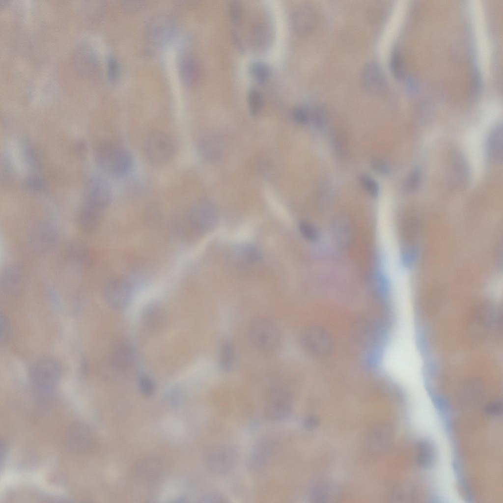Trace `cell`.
I'll list each match as a JSON object with an SVG mask.
<instances>
[{
    "label": "cell",
    "instance_id": "1",
    "mask_svg": "<svg viewBox=\"0 0 503 503\" xmlns=\"http://www.w3.org/2000/svg\"><path fill=\"white\" fill-rule=\"evenodd\" d=\"M95 160L98 166L108 173L123 177L131 171L134 161L126 148L112 141L99 143L94 150Z\"/></svg>",
    "mask_w": 503,
    "mask_h": 503
},
{
    "label": "cell",
    "instance_id": "2",
    "mask_svg": "<svg viewBox=\"0 0 503 503\" xmlns=\"http://www.w3.org/2000/svg\"><path fill=\"white\" fill-rule=\"evenodd\" d=\"M217 220L214 205L208 200L199 201L192 206L185 217L177 223L178 233L185 240H189L190 234H202L211 230Z\"/></svg>",
    "mask_w": 503,
    "mask_h": 503
},
{
    "label": "cell",
    "instance_id": "3",
    "mask_svg": "<svg viewBox=\"0 0 503 503\" xmlns=\"http://www.w3.org/2000/svg\"><path fill=\"white\" fill-rule=\"evenodd\" d=\"M60 371L58 362L51 357H43L36 361L29 370L34 390L41 396L49 395L58 382Z\"/></svg>",
    "mask_w": 503,
    "mask_h": 503
},
{
    "label": "cell",
    "instance_id": "4",
    "mask_svg": "<svg viewBox=\"0 0 503 503\" xmlns=\"http://www.w3.org/2000/svg\"><path fill=\"white\" fill-rule=\"evenodd\" d=\"M145 152L148 161L153 165L161 166L169 162L175 153V145L166 134L154 131L150 134L145 144Z\"/></svg>",
    "mask_w": 503,
    "mask_h": 503
},
{
    "label": "cell",
    "instance_id": "5",
    "mask_svg": "<svg viewBox=\"0 0 503 503\" xmlns=\"http://www.w3.org/2000/svg\"><path fill=\"white\" fill-rule=\"evenodd\" d=\"M205 457L209 470L218 475H224L232 472L238 461L235 449L226 444L211 447L207 450Z\"/></svg>",
    "mask_w": 503,
    "mask_h": 503
},
{
    "label": "cell",
    "instance_id": "6",
    "mask_svg": "<svg viewBox=\"0 0 503 503\" xmlns=\"http://www.w3.org/2000/svg\"><path fill=\"white\" fill-rule=\"evenodd\" d=\"M248 331L252 342L261 349L272 350L279 343L280 335L278 329L266 318L254 319L250 323Z\"/></svg>",
    "mask_w": 503,
    "mask_h": 503
},
{
    "label": "cell",
    "instance_id": "7",
    "mask_svg": "<svg viewBox=\"0 0 503 503\" xmlns=\"http://www.w3.org/2000/svg\"><path fill=\"white\" fill-rule=\"evenodd\" d=\"M292 400L290 392L278 387L268 393L265 404V414L268 419L275 421L286 419L290 415Z\"/></svg>",
    "mask_w": 503,
    "mask_h": 503
},
{
    "label": "cell",
    "instance_id": "8",
    "mask_svg": "<svg viewBox=\"0 0 503 503\" xmlns=\"http://www.w3.org/2000/svg\"><path fill=\"white\" fill-rule=\"evenodd\" d=\"M59 239L57 228L51 223L39 222L34 225L29 232L28 241L31 247L40 253L53 250Z\"/></svg>",
    "mask_w": 503,
    "mask_h": 503
},
{
    "label": "cell",
    "instance_id": "9",
    "mask_svg": "<svg viewBox=\"0 0 503 503\" xmlns=\"http://www.w3.org/2000/svg\"><path fill=\"white\" fill-rule=\"evenodd\" d=\"M133 294V288L127 280L119 277L107 281L104 288V296L107 304L112 308L121 310L129 304Z\"/></svg>",
    "mask_w": 503,
    "mask_h": 503
},
{
    "label": "cell",
    "instance_id": "10",
    "mask_svg": "<svg viewBox=\"0 0 503 503\" xmlns=\"http://www.w3.org/2000/svg\"><path fill=\"white\" fill-rule=\"evenodd\" d=\"M112 197L108 183L101 177H94L86 183L84 190V204L104 210Z\"/></svg>",
    "mask_w": 503,
    "mask_h": 503
},
{
    "label": "cell",
    "instance_id": "11",
    "mask_svg": "<svg viewBox=\"0 0 503 503\" xmlns=\"http://www.w3.org/2000/svg\"><path fill=\"white\" fill-rule=\"evenodd\" d=\"M25 283V272L21 264L11 263L3 268L0 275V286L4 293L12 296L19 295L24 290Z\"/></svg>",
    "mask_w": 503,
    "mask_h": 503
},
{
    "label": "cell",
    "instance_id": "12",
    "mask_svg": "<svg viewBox=\"0 0 503 503\" xmlns=\"http://www.w3.org/2000/svg\"><path fill=\"white\" fill-rule=\"evenodd\" d=\"M305 347L310 352L319 356L326 355L332 348V340L328 332L319 326L307 329L302 336Z\"/></svg>",
    "mask_w": 503,
    "mask_h": 503
},
{
    "label": "cell",
    "instance_id": "13",
    "mask_svg": "<svg viewBox=\"0 0 503 503\" xmlns=\"http://www.w3.org/2000/svg\"><path fill=\"white\" fill-rule=\"evenodd\" d=\"M447 175L450 184L457 189H464L468 185L471 178L470 168L461 153L456 152L451 155Z\"/></svg>",
    "mask_w": 503,
    "mask_h": 503
},
{
    "label": "cell",
    "instance_id": "14",
    "mask_svg": "<svg viewBox=\"0 0 503 503\" xmlns=\"http://www.w3.org/2000/svg\"><path fill=\"white\" fill-rule=\"evenodd\" d=\"M90 428L82 422L71 423L66 432V441L69 448L75 452H83L90 447L93 441Z\"/></svg>",
    "mask_w": 503,
    "mask_h": 503
},
{
    "label": "cell",
    "instance_id": "15",
    "mask_svg": "<svg viewBox=\"0 0 503 503\" xmlns=\"http://www.w3.org/2000/svg\"><path fill=\"white\" fill-rule=\"evenodd\" d=\"M362 82L365 91L372 95L381 94L386 85L383 69L375 61H370L363 67L362 72Z\"/></svg>",
    "mask_w": 503,
    "mask_h": 503
},
{
    "label": "cell",
    "instance_id": "16",
    "mask_svg": "<svg viewBox=\"0 0 503 503\" xmlns=\"http://www.w3.org/2000/svg\"><path fill=\"white\" fill-rule=\"evenodd\" d=\"M73 63L78 74L83 77L91 75L97 65V56L92 47L87 43H82L75 49L73 54Z\"/></svg>",
    "mask_w": 503,
    "mask_h": 503
},
{
    "label": "cell",
    "instance_id": "17",
    "mask_svg": "<svg viewBox=\"0 0 503 503\" xmlns=\"http://www.w3.org/2000/svg\"><path fill=\"white\" fill-rule=\"evenodd\" d=\"M391 440L392 431L390 426L385 423L377 424L368 433L366 439V448L373 454H381L389 448Z\"/></svg>",
    "mask_w": 503,
    "mask_h": 503
},
{
    "label": "cell",
    "instance_id": "18",
    "mask_svg": "<svg viewBox=\"0 0 503 503\" xmlns=\"http://www.w3.org/2000/svg\"><path fill=\"white\" fill-rule=\"evenodd\" d=\"M136 357L135 349L132 344L126 340H121L112 348L110 360L115 368L120 370H126L133 366Z\"/></svg>",
    "mask_w": 503,
    "mask_h": 503
},
{
    "label": "cell",
    "instance_id": "19",
    "mask_svg": "<svg viewBox=\"0 0 503 503\" xmlns=\"http://www.w3.org/2000/svg\"><path fill=\"white\" fill-rule=\"evenodd\" d=\"M174 25L173 21L165 16H158L151 20L147 28L149 39L155 44L168 42L173 35Z\"/></svg>",
    "mask_w": 503,
    "mask_h": 503
},
{
    "label": "cell",
    "instance_id": "20",
    "mask_svg": "<svg viewBox=\"0 0 503 503\" xmlns=\"http://www.w3.org/2000/svg\"><path fill=\"white\" fill-rule=\"evenodd\" d=\"M315 21V10L308 4L298 7L291 15L292 27L299 35H305L309 33L314 28Z\"/></svg>",
    "mask_w": 503,
    "mask_h": 503
},
{
    "label": "cell",
    "instance_id": "21",
    "mask_svg": "<svg viewBox=\"0 0 503 503\" xmlns=\"http://www.w3.org/2000/svg\"><path fill=\"white\" fill-rule=\"evenodd\" d=\"M332 234L334 240L340 247L345 248L351 246L355 236L354 224L347 216H339L332 224Z\"/></svg>",
    "mask_w": 503,
    "mask_h": 503
},
{
    "label": "cell",
    "instance_id": "22",
    "mask_svg": "<svg viewBox=\"0 0 503 503\" xmlns=\"http://www.w3.org/2000/svg\"><path fill=\"white\" fill-rule=\"evenodd\" d=\"M103 211L84 204L79 211L76 219L80 230L86 234L96 231L102 220Z\"/></svg>",
    "mask_w": 503,
    "mask_h": 503
},
{
    "label": "cell",
    "instance_id": "23",
    "mask_svg": "<svg viewBox=\"0 0 503 503\" xmlns=\"http://www.w3.org/2000/svg\"><path fill=\"white\" fill-rule=\"evenodd\" d=\"M178 64L183 82L188 86L195 85L199 78L200 71L195 58L189 54H182L179 57Z\"/></svg>",
    "mask_w": 503,
    "mask_h": 503
},
{
    "label": "cell",
    "instance_id": "24",
    "mask_svg": "<svg viewBox=\"0 0 503 503\" xmlns=\"http://www.w3.org/2000/svg\"><path fill=\"white\" fill-rule=\"evenodd\" d=\"M167 314L162 306L157 303H152L144 309L142 321L145 327L149 331L155 332L161 329L166 322Z\"/></svg>",
    "mask_w": 503,
    "mask_h": 503
},
{
    "label": "cell",
    "instance_id": "25",
    "mask_svg": "<svg viewBox=\"0 0 503 503\" xmlns=\"http://www.w3.org/2000/svg\"><path fill=\"white\" fill-rule=\"evenodd\" d=\"M503 123L498 122L488 134L486 141V152L489 157L495 161L503 160Z\"/></svg>",
    "mask_w": 503,
    "mask_h": 503
},
{
    "label": "cell",
    "instance_id": "26",
    "mask_svg": "<svg viewBox=\"0 0 503 503\" xmlns=\"http://www.w3.org/2000/svg\"><path fill=\"white\" fill-rule=\"evenodd\" d=\"M416 462L423 469H431L436 460V449L432 443L427 440L421 439L416 444Z\"/></svg>",
    "mask_w": 503,
    "mask_h": 503
},
{
    "label": "cell",
    "instance_id": "27",
    "mask_svg": "<svg viewBox=\"0 0 503 503\" xmlns=\"http://www.w3.org/2000/svg\"><path fill=\"white\" fill-rule=\"evenodd\" d=\"M66 259L74 264H84L90 259V253L87 246L81 242H72L66 245L64 249Z\"/></svg>",
    "mask_w": 503,
    "mask_h": 503
},
{
    "label": "cell",
    "instance_id": "28",
    "mask_svg": "<svg viewBox=\"0 0 503 503\" xmlns=\"http://www.w3.org/2000/svg\"><path fill=\"white\" fill-rule=\"evenodd\" d=\"M272 28L268 22L261 21L256 25L253 31L252 40L255 47L264 50L269 46L272 39Z\"/></svg>",
    "mask_w": 503,
    "mask_h": 503
},
{
    "label": "cell",
    "instance_id": "29",
    "mask_svg": "<svg viewBox=\"0 0 503 503\" xmlns=\"http://www.w3.org/2000/svg\"><path fill=\"white\" fill-rule=\"evenodd\" d=\"M235 354L233 345L229 341H224L220 349L219 364L222 370L229 371L234 363Z\"/></svg>",
    "mask_w": 503,
    "mask_h": 503
},
{
    "label": "cell",
    "instance_id": "30",
    "mask_svg": "<svg viewBox=\"0 0 503 503\" xmlns=\"http://www.w3.org/2000/svg\"><path fill=\"white\" fill-rule=\"evenodd\" d=\"M248 70L252 77L259 84L265 83L271 73L268 64L260 61L252 62L249 65Z\"/></svg>",
    "mask_w": 503,
    "mask_h": 503
},
{
    "label": "cell",
    "instance_id": "31",
    "mask_svg": "<svg viewBox=\"0 0 503 503\" xmlns=\"http://www.w3.org/2000/svg\"><path fill=\"white\" fill-rule=\"evenodd\" d=\"M248 103L249 112L252 116L258 114L263 105L262 94L256 88L252 87L248 91Z\"/></svg>",
    "mask_w": 503,
    "mask_h": 503
},
{
    "label": "cell",
    "instance_id": "32",
    "mask_svg": "<svg viewBox=\"0 0 503 503\" xmlns=\"http://www.w3.org/2000/svg\"><path fill=\"white\" fill-rule=\"evenodd\" d=\"M390 64L391 70L394 78L397 80L403 79L404 75L401 55L400 51L397 48L394 49L391 52Z\"/></svg>",
    "mask_w": 503,
    "mask_h": 503
},
{
    "label": "cell",
    "instance_id": "33",
    "mask_svg": "<svg viewBox=\"0 0 503 503\" xmlns=\"http://www.w3.org/2000/svg\"><path fill=\"white\" fill-rule=\"evenodd\" d=\"M298 228L301 235L307 240L313 242L318 240L319 232L312 223L307 221H301Z\"/></svg>",
    "mask_w": 503,
    "mask_h": 503
},
{
    "label": "cell",
    "instance_id": "34",
    "mask_svg": "<svg viewBox=\"0 0 503 503\" xmlns=\"http://www.w3.org/2000/svg\"><path fill=\"white\" fill-rule=\"evenodd\" d=\"M420 182V171L418 168L412 169L407 175L405 183V189L409 192L413 193L419 188Z\"/></svg>",
    "mask_w": 503,
    "mask_h": 503
},
{
    "label": "cell",
    "instance_id": "35",
    "mask_svg": "<svg viewBox=\"0 0 503 503\" xmlns=\"http://www.w3.org/2000/svg\"><path fill=\"white\" fill-rule=\"evenodd\" d=\"M138 385L142 393L147 396L153 395L156 390L154 381L146 375H142L139 377Z\"/></svg>",
    "mask_w": 503,
    "mask_h": 503
},
{
    "label": "cell",
    "instance_id": "36",
    "mask_svg": "<svg viewBox=\"0 0 503 503\" xmlns=\"http://www.w3.org/2000/svg\"><path fill=\"white\" fill-rule=\"evenodd\" d=\"M310 113L307 108L303 106L295 107L292 111L294 121L299 124H306L310 120Z\"/></svg>",
    "mask_w": 503,
    "mask_h": 503
},
{
    "label": "cell",
    "instance_id": "37",
    "mask_svg": "<svg viewBox=\"0 0 503 503\" xmlns=\"http://www.w3.org/2000/svg\"><path fill=\"white\" fill-rule=\"evenodd\" d=\"M360 181L363 189L371 196L376 197L379 192V187L377 182L371 177L363 175L360 178Z\"/></svg>",
    "mask_w": 503,
    "mask_h": 503
},
{
    "label": "cell",
    "instance_id": "38",
    "mask_svg": "<svg viewBox=\"0 0 503 503\" xmlns=\"http://www.w3.org/2000/svg\"><path fill=\"white\" fill-rule=\"evenodd\" d=\"M25 185L28 190L35 192L42 190L45 187V182L40 176L32 175L26 179Z\"/></svg>",
    "mask_w": 503,
    "mask_h": 503
},
{
    "label": "cell",
    "instance_id": "39",
    "mask_svg": "<svg viewBox=\"0 0 503 503\" xmlns=\"http://www.w3.org/2000/svg\"><path fill=\"white\" fill-rule=\"evenodd\" d=\"M0 341L2 344L7 342L11 334L10 323L6 316L2 313L0 315Z\"/></svg>",
    "mask_w": 503,
    "mask_h": 503
},
{
    "label": "cell",
    "instance_id": "40",
    "mask_svg": "<svg viewBox=\"0 0 503 503\" xmlns=\"http://www.w3.org/2000/svg\"><path fill=\"white\" fill-rule=\"evenodd\" d=\"M229 15L234 24H238L242 17V8L240 3L236 0H231L228 6Z\"/></svg>",
    "mask_w": 503,
    "mask_h": 503
},
{
    "label": "cell",
    "instance_id": "41",
    "mask_svg": "<svg viewBox=\"0 0 503 503\" xmlns=\"http://www.w3.org/2000/svg\"><path fill=\"white\" fill-rule=\"evenodd\" d=\"M108 76L111 81H115L119 75V65L117 60L113 56H110L107 61Z\"/></svg>",
    "mask_w": 503,
    "mask_h": 503
},
{
    "label": "cell",
    "instance_id": "42",
    "mask_svg": "<svg viewBox=\"0 0 503 503\" xmlns=\"http://www.w3.org/2000/svg\"><path fill=\"white\" fill-rule=\"evenodd\" d=\"M481 88V78L480 72L477 68H475L473 71L471 91L474 95L478 94Z\"/></svg>",
    "mask_w": 503,
    "mask_h": 503
},
{
    "label": "cell",
    "instance_id": "43",
    "mask_svg": "<svg viewBox=\"0 0 503 503\" xmlns=\"http://www.w3.org/2000/svg\"><path fill=\"white\" fill-rule=\"evenodd\" d=\"M370 167L374 171L381 175L388 174L390 172L388 165L381 160L375 159L372 161Z\"/></svg>",
    "mask_w": 503,
    "mask_h": 503
},
{
    "label": "cell",
    "instance_id": "44",
    "mask_svg": "<svg viewBox=\"0 0 503 503\" xmlns=\"http://www.w3.org/2000/svg\"><path fill=\"white\" fill-rule=\"evenodd\" d=\"M319 423L320 420L319 418L313 415L307 416L303 421L304 428L309 431L315 429L318 427Z\"/></svg>",
    "mask_w": 503,
    "mask_h": 503
},
{
    "label": "cell",
    "instance_id": "45",
    "mask_svg": "<svg viewBox=\"0 0 503 503\" xmlns=\"http://www.w3.org/2000/svg\"><path fill=\"white\" fill-rule=\"evenodd\" d=\"M486 412L490 416H497L502 414L503 405L502 402L495 401L490 403L485 408Z\"/></svg>",
    "mask_w": 503,
    "mask_h": 503
},
{
    "label": "cell",
    "instance_id": "46",
    "mask_svg": "<svg viewBox=\"0 0 503 503\" xmlns=\"http://www.w3.org/2000/svg\"><path fill=\"white\" fill-rule=\"evenodd\" d=\"M324 113L321 108H317L311 112L310 120H312L316 126L321 127L324 122Z\"/></svg>",
    "mask_w": 503,
    "mask_h": 503
},
{
    "label": "cell",
    "instance_id": "47",
    "mask_svg": "<svg viewBox=\"0 0 503 503\" xmlns=\"http://www.w3.org/2000/svg\"><path fill=\"white\" fill-rule=\"evenodd\" d=\"M232 39L235 47H236L239 51L243 52L245 50L244 47L243 46L242 40L240 38L239 35L236 32H233L232 33Z\"/></svg>",
    "mask_w": 503,
    "mask_h": 503
},
{
    "label": "cell",
    "instance_id": "48",
    "mask_svg": "<svg viewBox=\"0 0 503 503\" xmlns=\"http://www.w3.org/2000/svg\"><path fill=\"white\" fill-rule=\"evenodd\" d=\"M204 499L211 500L212 502H227V499L219 493H214L208 495Z\"/></svg>",
    "mask_w": 503,
    "mask_h": 503
},
{
    "label": "cell",
    "instance_id": "49",
    "mask_svg": "<svg viewBox=\"0 0 503 503\" xmlns=\"http://www.w3.org/2000/svg\"><path fill=\"white\" fill-rule=\"evenodd\" d=\"M125 4L126 6L131 9H137L141 6V2L138 0H126Z\"/></svg>",
    "mask_w": 503,
    "mask_h": 503
},
{
    "label": "cell",
    "instance_id": "50",
    "mask_svg": "<svg viewBox=\"0 0 503 503\" xmlns=\"http://www.w3.org/2000/svg\"><path fill=\"white\" fill-rule=\"evenodd\" d=\"M4 443H1L0 445V464L1 466L3 463V461L5 460L6 453V448Z\"/></svg>",
    "mask_w": 503,
    "mask_h": 503
},
{
    "label": "cell",
    "instance_id": "51",
    "mask_svg": "<svg viewBox=\"0 0 503 503\" xmlns=\"http://www.w3.org/2000/svg\"><path fill=\"white\" fill-rule=\"evenodd\" d=\"M462 351H463V350H462ZM461 357H462V356H461ZM460 362H461V361H460ZM459 366H460V365H459ZM458 370H459V369H458ZM457 374H458V372H457Z\"/></svg>",
    "mask_w": 503,
    "mask_h": 503
}]
</instances>
